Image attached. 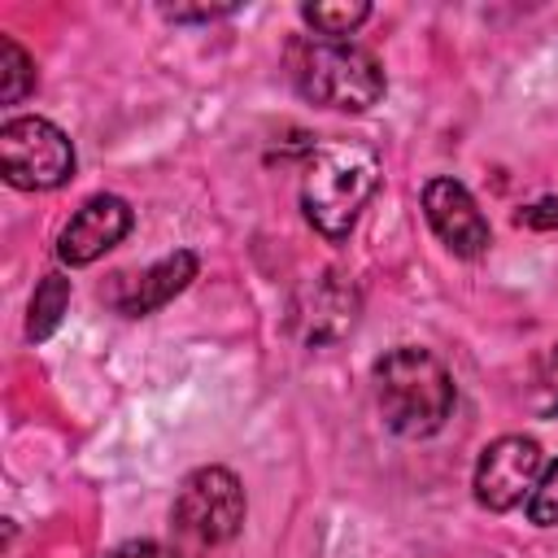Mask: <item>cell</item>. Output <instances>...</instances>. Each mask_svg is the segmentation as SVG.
Instances as JSON below:
<instances>
[{
	"label": "cell",
	"mask_w": 558,
	"mask_h": 558,
	"mask_svg": "<svg viewBox=\"0 0 558 558\" xmlns=\"http://www.w3.org/2000/svg\"><path fill=\"white\" fill-rule=\"evenodd\" d=\"M423 214H427L436 240L458 257H480L493 244L488 218L480 214L475 196L458 179H427L423 183Z\"/></svg>",
	"instance_id": "obj_8"
},
{
	"label": "cell",
	"mask_w": 558,
	"mask_h": 558,
	"mask_svg": "<svg viewBox=\"0 0 558 558\" xmlns=\"http://www.w3.org/2000/svg\"><path fill=\"white\" fill-rule=\"evenodd\" d=\"M288 323H292L301 344H331V340H340L357 323V292H353V283L344 275H336V270L314 275L310 283L296 288Z\"/></svg>",
	"instance_id": "obj_7"
},
{
	"label": "cell",
	"mask_w": 558,
	"mask_h": 558,
	"mask_svg": "<svg viewBox=\"0 0 558 558\" xmlns=\"http://www.w3.org/2000/svg\"><path fill=\"white\" fill-rule=\"evenodd\" d=\"M288 74L305 100H314L323 109H340V113H362V109L379 105V96H384L379 61L349 39L296 35L288 44Z\"/></svg>",
	"instance_id": "obj_3"
},
{
	"label": "cell",
	"mask_w": 558,
	"mask_h": 558,
	"mask_svg": "<svg viewBox=\"0 0 558 558\" xmlns=\"http://www.w3.org/2000/svg\"><path fill=\"white\" fill-rule=\"evenodd\" d=\"M527 519L536 527H554L558 523V462H549L536 480V488L527 493Z\"/></svg>",
	"instance_id": "obj_14"
},
{
	"label": "cell",
	"mask_w": 558,
	"mask_h": 558,
	"mask_svg": "<svg viewBox=\"0 0 558 558\" xmlns=\"http://www.w3.org/2000/svg\"><path fill=\"white\" fill-rule=\"evenodd\" d=\"M244 523V488L227 466H201L179 484L174 510H170V527L196 545V549H214L227 545Z\"/></svg>",
	"instance_id": "obj_4"
},
{
	"label": "cell",
	"mask_w": 558,
	"mask_h": 558,
	"mask_svg": "<svg viewBox=\"0 0 558 558\" xmlns=\"http://www.w3.org/2000/svg\"><path fill=\"white\" fill-rule=\"evenodd\" d=\"M514 222H519V227H532V231H554V227H558V196H545V201H536V205H523V209L514 214Z\"/></svg>",
	"instance_id": "obj_15"
},
{
	"label": "cell",
	"mask_w": 558,
	"mask_h": 558,
	"mask_svg": "<svg viewBox=\"0 0 558 558\" xmlns=\"http://www.w3.org/2000/svg\"><path fill=\"white\" fill-rule=\"evenodd\" d=\"M301 17H305V26H314V35H323V39H349V35L371 17V4H362V0H344V4H305Z\"/></svg>",
	"instance_id": "obj_12"
},
{
	"label": "cell",
	"mask_w": 558,
	"mask_h": 558,
	"mask_svg": "<svg viewBox=\"0 0 558 558\" xmlns=\"http://www.w3.org/2000/svg\"><path fill=\"white\" fill-rule=\"evenodd\" d=\"M545 388H549V405H558V349L545 362Z\"/></svg>",
	"instance_id": "obj_18"
},
{
	"label": "cell",
	"mask_w": 558,
	"mask_h": 558,
	"mask_svg": "<svg viewBox=\"0 0 558 558\" xmlns=\"http://www.w3.org/2000/svg\"><path fill=\"white\" fill-rule=\"evenodd\" d=\"M35 87V61L26 57V48L13 35H0V100L4 105H22Z\"/></svg>",
	"instance_id": "obj_13"
},
{
	"label": "cell",
	"mask_w": 558,
	"mask_h": 558,
	"mask_svg": "<svg viewBox=\"0 0 558 558\" xmlns=\"http://www.w3.org/2000/svg\"><path fill=\"white\" fill-rule=\"evenodd\" d=\"M379 187V153L362 140H323L301 179V205L318 235L344 240Z\"/></svg>",
	"instance_id": "obj_1"
},
{
	"label": "cell",
	"mask_w": 558,
	"mask_h": 558,
	"mask_svg": "<svg viewBox=\"0 0 558 558\" xmlns=\"http://www.w3.org/2000/svg\"><path fill=\"white\" fill-rule=\"evenodd\" d=\"M192 279H196V253L179 248V253L153 262L148 270H140L135 279L118 275V288H113L109 301H113L122 314L140 318V314H153V310H161L166 301H174Z\"/></svg>",
	"instance_id": "obj_10"
},
{
	"label": "cell",
	"mask_w": 558,
	"mask_h": 558,
	"mask_svg": "<svg viewBox=\"0 0 558 558\" xmlns=\"http://www.w3.org/2000/svg\"><path fill=\"white\" fill-rule=\"evenodd\" d=\"M70 305V279L65 275H44L35 296H31V318H26V336L31 340H48L61 327V314Z\"/></svg>",
	"instance_id": "obj_11"
},
{
	"label": "cell",
	"mask_w": 558,
	"mask_h": 558,
	"mask_svg": "<svg viewBox=\"0 0 558 558\" xmlns=\"http://www.w3.org/2000/svg\"><path fill=\"white\" fill-rule=\"evenodd\" d=\"M453 375L445 371V362L418 344H401L388 349L375 362V401L379 414L388 423V432L405 436V440H423L432 432L445 427V418L453 414Z\"/></svg>",
	"instance_id": "obj_2"
},
{
	"label": "cell",
	"mask_w": 558,
	"mask_h": 558,
	"mask_svg": "<svg viewBox=\"0 0 558 558\" xmlns=\"http://www.w3.org/2000/svg\"><path fill=\"white\" fill-rule=\"evenodd\" d=\"M541 445L532 436H497L475 462V501L484 510H514L541 480Z\"/></svg>",
	"instance_id": "obj_6"
},
{
	"label": "cell",
	"mask_w": 558,
	"mask_h": 558,
	"mask_svg": "<svg viewBox=\"0 0 558 558\" xmlns=\"http://www.w3.org/2000/svg\"><path fill=\"white\" fill-rule=\"evenodd\" d=\"M0 170L22 192H52L74 174V144L48 118H9L0 126Z\"/></svg>",
	"instance_id": "obj_5"
},
{
	"label": "cell",
	"mask_w": 558,
	"mask_h": 558,
	"mask_svg": "<svg viewBox=\"0 0 558 558\" xmlns=\"http://www.w3.org/2000/svg\"><path fill=\"white\" fill-rule=\"evenodd\" d=\"M227 13H235V4H196V9H166V17L170 22H209V17H227Z\"/></svg>",
	"instance_id": "obj_16"
},
{
	"label": "cell",
	"mask_w": 558,
	"mask_h": 558,
	"mask_svg": "<svg viewBox=\"0 0 558 558\" xmlns=\"http://www.w3.org/2000/svg\"><path fill=\"white\" fill-rule=\"evenodd\" d=\"M131 205L113 192H100L74 209V218L57 235V257L65 266H92L100 253H109L131 231Z\"/></svg>",
	"instance_id": "obj_9"
},
{
	"label": "cell",
	"mask_w": 558,
	"mask_h": 558,
	"mask_svg": "<svg viewBox=\"0 0 558 558\" xmlns=\"http://www.w3.org/2000/svg\"><path fill=\"white\" fill-rule=\"evenodd\" d=\"M109 558H179V554L166 549V545H157V541H126V545H118Z\"/></svg>",
	"instance_id": "obj_17"
}]
</instances>
